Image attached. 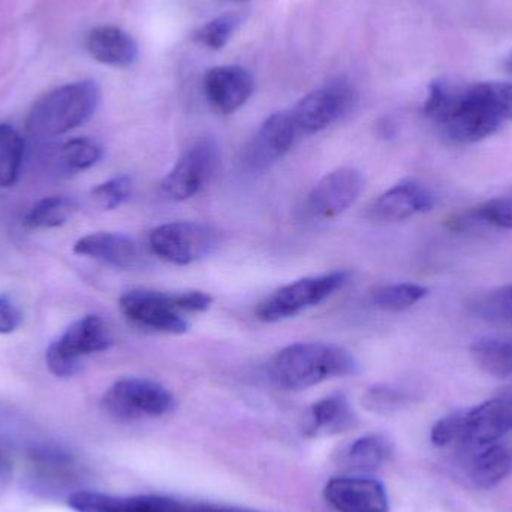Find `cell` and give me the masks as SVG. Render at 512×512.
Here are the masks:
<instances>
[{
    "mask_svg": "<svg viewBox=\"0 0 512 512\" xmlns=\"http://www.w3.org/2000/svg\"><path fill=\"white\" fill-rule=\"evenodd\" d=\"M424 114L456 143H477L512 120V83L454 86L444 80L433 81Z\"/></svg>",
    "mask_w": 512,
    "mask_h": 512,
    "instance_id": "6da1fadb",
    "label": "cell"
},
{
    "mask_svg": "<svg viewBox=\"0 0 512 512\" xmlns=\"http://www.w3.org/2000/svg\"><path fill=\"white\" fill-rule=\"evenodd\" d=\"M360 372L357 358L348 349L325 342H301L277 352L268 367L274 385L298 391L328 379L345 378Z\"/></svg>",
    "mask_w": 512,
    "mask_h": 512,
    "instance_id": "7a4b0ae2",
    "label": "cell"
},
{
    "mask_svg": "<svg viewBox=\"0 0 512 512\" xmlns=\"http://www.w3.org/2000/svg\"><path fill=\"white\" fill-rule=\"evenodd\" d=\"M512 433V397H495L468 411L454 412L433 426V445L478 450L504 441Z\"/></svg>",
    "mask_w": 512,
    "mask_h": 512,
    "instance_id": "3957f363",
    "label": "cell"
},
{
    "mask_svg": "<svg viewBox=\"0 0 512 512\" xmlns=\"http://www.w3.org/2000/svg\"><path fill=\"white\" fill-rule=\"evenodd\" d=\"M212 295L203 291L164 292L132 289L120 297L123 315L149 330L165 334H185L191 328L188 313L206 312L212 306Z\"/></svg>",
    "mask_w": 512,
    "mask_h": 512,
    "instance_id": "277c9868",
    "label": "cell"
},
{
    "mask_svg": "<svg viewBox=\"0 0 512 512\" xmlns=\"http://www.w3.org/2000/svg\"><path fill=\"white\" fill-rule=\"evenodd\" d=\"M99 99L101 92L95 81H78L57 87L33 105L27 117V132L36 138L68 134L92 119Z\"/></svg>",
    "mask_w": 512,
    "mask_h": 512,
    "instance_id": "5b68a950",
    "label": "cell"
},
{
    "mask_svg": "<svg viewBox=\"0 0 512 512\" xmlns=\"http://www.w3.org/2000/svg\"><path fill=\"white\" fill-rule=\"evenodd\" d=\"M110 328L98 315L72 322L45 351L48 370L57 378H72L83 370V358L113 346Z\"/></svg>",
    "mask_w": 512,
    "mask_h": 512,
    "instance_id": "8992f818",
    "label": "cell"
},
{
    "mask_svg": "<svg viewBox=\"0 0 512 512\" xmlns=\"http://www.w3.org/2000/svg\"><path fill=\"white\" fill-rule=\"evenodd\" d=\"M176 406V397L167 387L146 378L119 379L102 397V408L117 421L165 417Z\"/></svg>",
    "mask_w": 512,
    "mask_h": 512,
    "instance_id": "52a82bcc",
    "label": "cell"
},
{
    "mask_svg": "<svg viewBox=\"0 0 512 512\" xmlns=\"http://www.w3.org/2000/svg\"><path fill=\"white\" fill-rule=\"evenodd\" d=\"M349 279V271L339 270L295 280L261 301L256 307V318L264 322H279L292 318L310 307L318 306L345 288Z\"/></svg>",
    "mask_w": 512,
    "mask_h": 512,
    "instance_id": "ba28073f",
    "label": "cell"
},
{
    "mask_svg": "<svg viewBox=\"0 0 512 512\" xmlns=\"http://www.w3.org/2000/svg\"><path fill=\"white\" fill-rule=\"evenodd\" d=\"M221 149L213 137L198 138L180 156L161 182V192L171 201L197 197L218 174Z\"/></svg>",
    "mask_w": 512,
    "mask_h": 512,
    "instance_id": "9c48e42d",
    "label": "cell"
},
{
    "mask_svg": "<svg viewBox=\"0 0 512 512\" xmlns=\"http://www.w3.org/2000/svg\"><path fill=\"white\" fill-rule=\"evenodd\" d=\"M219 245L218 231L198 222H171L149 236L153 254L174 265H191L213 254Z\"/></svg>",
    "mask_w": 512,
    "mask_h": 512,
    "instance_id": "30bf717a",
    "label": "cell"
},
{
    "mask_svg": "<svg viewBox=\"0 0 512 512\" xmlns=\"http://www.w3.org/2000/svg\"><path fill=\"white\" fill-rule=\"evenodd\" d=\"M355 101V90L345 81H336L304 96L289 113L300 135H312L346 116Z\"/></svg>",
    "mask_w": 512,
    "mask_h": 512,
    "instance_id": "8fae6325",
    "label": "cell"
},
{
    "mask_svg": "<svg viewBox=\"0 0 512 512\" xmlns=\"http://www.w3.org/2000/svg\"><path fill=\"white\" fill-rule=\"evenodd\" d=\"M298 137L300 132L289 111L271 114L243 149V170L249 174L265 173L292 149Z\"/></svg>",
    "mask_w": 512,
    "mask_h": 512,
    "instance_id": "7c38bea8",
    "label": "cell"
},
{
    "mask_svg": "<svg viewBox=\"0 0 512 512\" xmlns=\"http://www.w3.org/2000/svg\"><path fill=\"white\" fill-rule=\"evenodd\" d=\"M364 189V177L357 168L342 167L322 177L306 200V213L312 218L330 219L354 206Z\"/></svg>",
    "mask_w": 512,
    "mask_h": 512,
    "instance_id": "4fadbf2b",
    "label": "cell"
},
{
    "mask_svg": "<svg viewBox=\"0 0 512 512\" xmlns=\"http://www.w3.org/2000/svg\"><path fill=\"white\" fill-rule=\"evenodd\" d=\"M324 499L337 512H390L384 484L366 475L333 478L325 484Z\"/></svg>",
    "mask_w": 512,
    "mask_h": 512,
    "instance_id": "5bb4252c",
    "label": "cell"
},
{
    "mask_svg": "<svg viewBox=\"0 0 512 512\" xmlns=\"http://www.w3.org/2000/svg\"><path fill=\"white\" fill-rule=\"evenodd\" d=\"M207 101L221 114L240 110L254 95V75L239 65L215 66L204 75Z\"/></svg>",
    "mask_w": 512,
    "mask_h": 512,
    "instance_id": "9a60e30c",
    "label": "cell"
},
{
    "mask_svg": "<svg viewBox=\"0 0 512 512\" xmlns=\"http://www.w3.org/2000/svg\"><path fill=\"white\" fill-rule=\"evenodd\" d=\"M75 512H186V504L165 496H113L78 492L69 498Z\"/></svg>",
    "mask_w": 512,
    "mask_h": 512,
    "instance_id": "2e32d148",
    "label": "cell"
},
{
    "mask_svg": "<svg viewBox=\"0 0 512 512\" xmlns=\"http://www.w3.org/2000/svg\"><path fill=\"white\" fill-rule=\"evenodd\" d=\"M433 206L435 197L426 186L415 180H403L375 201L372 213L379 221H405L418 213L429 212Z\"/></svg>",
    "mask_w": 512,
    "mask_h": 512,
    "instance_id": "e0dca14e",
    "label": "cell"
},
{
    "mask_svg": "<svg viewBox=\"0 0 512 512\" xmlns=\"http://www.w3.org/2000/svg\"><path fill=\"white\" fill-rule=\"evenodd\" d=\"M74 254L96 259L116 268H132L141 264L140 248L129 236L120 233H93L78 240Z\"/></svg>",
    "mask_w": 512,
    "mask_h": 512,
    "instance_id": "ac0fdd59",
    "label": "cell"
},
{
    "mask_svg": "<svg viewBox=\"0 0 512 512\" xmlns=\"http://www.w3.org/2000/svg\"><path fill=\"white\" fill-rule=\"evenodd\" d=\"M463 453L468 454L466 475L477 489H495L512 474V448L504 441Z\"/></svg>",
    "mask_w": 512,
    "mask_h": 512,
    "instance_id": "d6986e66",
    "label": "cell"
},
{
    "mask_svg": "<svg viewBox=\"0 0 512 512\" xmlns=\"http://www.w3.org/2000/svg\"><path fill=\"white\" fill-rule=\"evenodd\" d=\"M87 50L93 59L116 68L131 66L138 57V45L125 30L114 26H101L87 36Z\"/></svg>",
    "mask_w": 512,
    "mask_h": 512,
    "instance_id": "ffe728a7",
    "label": "cell"
},
{
    "mask_svg": "<svg viewBox=\"0 0 512 512\" xmlns=\"http://www.w3.org/2000/svg\"><path fill=\"white\" fill-rule=\"evenodd\" d=\"M357 417L345 394H331L312 405L307 417L306 432L310 438L331 436L354 427Z\"/></svg>",
    "mask_w": 512,
    "mask_h": 512,
    "instance_id": "44dd1931",
    "label": "cell"
},
{
    "mask_svg": "<svg viewBox=\"0 0 512 512\" xmlns=\"http://www.w3.org/2000/svg\"><path fill=\"white\" fill-rule=\"evenodd\" d=\"M393 444L382 435H367L355 439L339 454V463L349 472L358 475L378 471L390 460Z\"/></svg>",
    "mask_w": 512,
    "mask_h": 512,
    "instance_id": "7402d4cb",
    "label": "cell"
},
{
    "mask_svg": "<svg viewBox=\"0 0 512 512\" xmlns=\"http://www.w3.org/2000/svg\"><path fill=\"white\" fill-rule=\"evenodd\" d=\"M471 357L475 366L496 379L512 375V339L508 337H484L471 345Z\"/></svg>",
    "mask_w": 512,
    "mask_h": 512,
    "instance_id": "603a6c76",
    "label": "cell"
},
{
    "mask_svg": "<svg viewBox=\"0 0 512 512\" xmlns=\"http://www.w3.org/2000/svg\"><path fill=\"white\" fill-rule=\"evenodd\" d=\"M77 203L68 197H47L39 200L24 218L30 230H53L62 227L74 215Z\"/></svg>",
    "mask_w": 512,
    "mask_h": 512,
    "instance_id": "cb8c5ba5",
    "label": "cell"
},
{
    "mask_svg": "<svg viewBox=\"0 0 512 512\" xmlns=\"http://www.w3.org/2000/svg\"><path fill=\"white\" fill-rule=\"evenodd\" d=\"M453 230H463L471 224L492 225L504 230H512V198H493L462 215L454 216L448 222Z\"/></svg>",
    "mask_w": 512,
    "mask_h": 512,
    "instance_id": "d4e9b609",
    "label": "cell"
},
{
    "mask_svg": "<svg viewBox=\"0 0 512 512\" xmlns=\"http://www.w3.org/2000/svg\"><path fill=\"white\" fill-rule=\"evenodd\" d=\"M24 140L17 129L0 123V188H11L20 176Z\"/></svg>",
    "mask_w": 512,
    "mask_h": 512,
    "instance_id": "484cf974",
    "label": "cell"
},
{
    "mask_svg": "<svg viewBox=\"0 0 512 512\" xmlns=\"http://www.w3.org/2000/svg\"><path fill=\"white\" fill-rule=\"evenodd\" d=\"M469 310L490 324L512 327V286L477 295L469 303Z\"/></svg>",
    "mask_w": 512,
    "mask_h": 512,
    "instance_id": "4316f807",
    "label": "cell"
},
{
    "mask_svg": "<svg viewBox=\"0 0 512 512\" xmlns=\"http://www.w3.org/2000/svg\"><path fill=\"white\" fill-rule=\"evenodd\" d=\"M427 294L429 289L417 283H393L373 291L372 301L376 307L387 312H402L420 303Z\"/></svg>",
    "mask_w": 512,
    "mask_h": 512,
    "instance_id": "83f0119b",
    "label": "cell"
},
{
    "mask_svg": "<svg viewBox=\"0 0 512 512\" xmlns=\"http://www.w3.org/2000/svg\"><path fill=\"white\" fill-rule=\"evenodd\" d=\"M104 156V150L90 138H74L60 147L59 159L68 173H81L95 167Z\"/></svg>",
    "mask_w": 512,
    "mask_h": 512,
    "instance_id": "f1b7e54d",
    "label": "cell"
},
{
    "mask_svg": "<svg viewBox=\"0 0 512 512\" xmlns=\"http://www.w3.org/2000/svg\"><path fill=\"white\" fill-rule=\"evenodd\" d=\"M242 14H224L213 18L209 23L201 26L195 33L200 44L206 45L210 50H222L242 23Z\"/></svg>",
    "mask_w": 512,
    "mask_h": 512,
    "instance_id": "f546056e",
    "label": "cell"
},
{
    "mask_svg": "<svg viewBox=\"0 0 512 512\" xmlns=\"http://www.w3.org/2000/svg\"><path fill=\"white\" fill-rule=\"evenodd\" d=\"M134 192V182L129 176H117L99 183L92 189V200L102 210H114L125 204Z\"/></svg>",
    "mask_w": 512,
    "mask_h": 512,
    "instance_id": "4dcf8cb0",
    "label": "cell"
},
{
    "mask_svg": "<svg viewBox=\"0 0 512 512\" xmlns=\"http://www.w3.org/2000/svg\"><path fill=\"white\" fill-rule=\"evenodd\" d=\"M366 402L369 408L378 409V411H394L409 402V394L384 385V387L372 388L367 393Z\"/></svg>",
    "mask_w": 512,
    "mask_h": 512,
    "instance_id": "1f68e13d",
    "label": "cell"
},
{
    "mask_svg": "<svg viewBox=\"0 0 512 512\" xmlns=\"http://www.w3.org/2000/svg\"><path fill=\"white\" fill-rule=\"evenodd\" d=\"M23 324V312L9 295H0V334H11Z\"/></svg>",
    "mask_w": 512,
    "mask_h": 512,
    "instance_id": "d6a6232c",
    "label": "cell"
},
{
    "mask_svg": "<svg viewBox=\"0 0 512 512\" xmlns=\"http://www.w3.org/2000/svg\"><path fill=\"white\" fill-rule=\"evenodd\" d=\"M186 512H258L243 510V508L225 507V505L213 504H186Z\"/></svg>",
    "mask_w": 512,
    "mask_h": 512,
    "instance_id": "836d02e7",
    "label": "cell"
},
{
    "mask_svg": "<svg viewBox=\"0 0 512 512\" xmlns=\"http://www.w3.org/2000/svg\"><path fill=\"white\" fill-rule=\"evenodd\" d=\"M9 478H11V463L0 450V490L8 484Z\"/></svg>",
    "mask_w": 512,
    "mask_h": 512,
    "instance_id": "e575fe53",
    "label": "cell"
},
{
    "mask_svg": "<svg viewBox=\"0 0 512 512\" xmlns=\"http://www.w3.org/2000/svg\"><path fill=\"white\" fill-rule=\"evenodd\" d=\"M505 69L512 74V51L510 56L507 57V60H505Z\"/></svg>",
    "mask_w": 512,
    "mask_h": 512,
    "instance_id": "d590c367",
    "label": "cell"
},
{
    "mask_svg": "<svg viewBox=\"0 0 512 512\" xmlns=\"http://www.w3.org/2000/svg\"><path fill=\"white\" fill-rule=\"evenodd\" d=\"M237 2H246V0H237Z\"/></svg>",
    "mask_w": 512,
    "mask_h": 512,
    "instance_id": "8d00e7d4",
    "label": "cell"
}]
</instances>
